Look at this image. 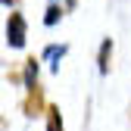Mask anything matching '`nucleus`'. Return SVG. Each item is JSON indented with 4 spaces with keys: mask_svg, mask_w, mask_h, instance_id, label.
Masks as SVG:
<instances>
[{
    "mask_svg": "<svg viewBox=\"0 0 131 131\" xmlns=\"http://www.w3.org/2000/svg\"><path fill=\"white\" fill-rule=\"evenodd\" d=\"M22 75H25V91H28V88H38V59H35V56L25 59Z\"/></svg>",
    "mask_w": 131,
    "mask_h": 131,
    "instance_id": "obj_5",
    "label": "nucleus"
},
{
    "mask_svg": "<svg viewBox=\"0 0 131 131\" xmlns=\"http://www.w3.org/2000/svg\"><path fill=\"white\" fill-rule=\"evenodd\" d=\"M44 122H47V131H66L62 128V116H59V106H47Z\"/></svg>",
    "mask_w": 131,
    "mask_h": 131,
    "instance_id": "obj_6",
    "label": "nucleus"
},
{
    "mask_svg": "<svg viewBox=\"0 0 131 131\" xmlns=\"http://www.w3.org/2000/svg\"><path fill=\"white\" fill-rule=\"evenodd\" d=\"M9 3H16V0H3V6H9Z\"/></svg>",
    "mask_w": 131,
    "mask_h": 131,
    "instance_id": "obj_8",
    "label": "nucleus"
},
{
    "mask_svg": "<svg viewBox=\"0 0 131 131\" xmlns=\"http://www.w3.org/2000/svg\"><path fill=\"white\" fill-rule=\"evenodd\" d=\"M66 53H69V47H66V44H50V47L44 50V59L50 62V69H53V72H59V59H62Z\"/></svg>",
    "mask_w": 131,
    "mask_h": 131,
    "instance_id": "obj_4",
    "label": "nucleus"
},
{
    "mask_svg": "<svg viewBox=\"0 0 131 131\" xmlns=\"http://www.w3.org/2000/svg\"><path fill=\"white\" fill-rule=\"evenodd\" d=\"M59 19H62V6H59V3H50V6H47V13H44V25L53 28Z\"/></svg>",
    "mask_w": 131,
    "mask_h": 131,
    "instance_id": "obj_7",
    "label": "nucleus"
},
{
    "mask_svg": "<svg viewBox=\"0 0 131 131\" xmlns=\"http://www.w3.org/2000/svg\"><path fill=\"white\" fill-rule=\"evenodd\" d=\"M112 38H106L103 44H100V50H97V72L100 75H109V62H112Z\"/></svg>",
    "mask_w": 131,
    "mask_h": 131,
    "instance_id": "obj_3",
    "label": "nucleus"
},
{
    "mask_svg": "<svg viewBox=\"0 0 131 131\" xmlns=\"http://www.w3.org/2000/svg\"><path fill=\"white\" fill-rule=\"evenodd\" d=\"M25 41H28L25 16L22 13H9V19H6V44H9V50H22Z\"/></svg>",
    "mask_w": 131,
    "mask_h": 131,
    "instance_id": "obj_1",
    "label": "nucleus"
},
{
    "mask_svg": "<svg viewBox=\"0 0 131 131\" xmlns=\"http://www.w3.org/2000/svg\"><path fill=\"white\" fill-rule=\"evenodd\" d=\"M22 109H25V116H28V119H38V116H44V112H47V103H44V91H41V84L25 91V103H22Z\"/></svg>",
    "mask_w": 131,
    "mask_h": 131,
    "instance_id": "obj_2",
    "label": "nucleus"
}]
</instances>
